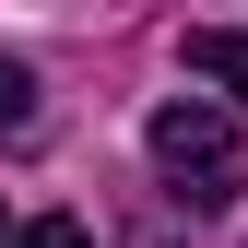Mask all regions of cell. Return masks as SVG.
I'll list each match as a JSON object with an SVG mask.
<instances>
[{
	"label": "cell",
	"mask_w": 248,
	"mask_h": 248,
	"mask_svg": "<svg viewBox=\"0 0 248 248\" xmlns=\"http://www.w3.org/2000/svg\"><path fill=\"white\" fill-rule=\"evenodd\" d=\"M154 177H166V201H189V213H225L248 189V142H236V118L225 107H201V95H177V107H154Z\"/></svg>",
	"instance_id": "obj_1"
},
{
	"label": "cell",
	"mask_w": 248,
	"mask_h": 248,
	"mask_svg": "<svg viewBox=\"0 0 248 248\" xmlns=\"http://www.w3.org/2000/svg\"><path fill=\"white\" fill-rule=\"evenodd\" d=\"M189 71H201V83H225V95L248 107V36H236V24H201V36H189Z\"/></svg>",
	"instance_id": "obj_2"
},
{
	"label": "cell",
	"mask_w": 248,
	"mask_h": 248,
	"mask_svg": "<svg viewBox=\"0 0 248 248\" xmlns=\"http://www.w3.org/2000/svg\"><path fill=\"white\" fill-rule=\"evenodd\" d=\"M24 130H36V71L0 47V142H24Z\"/></svg>",
	"instance_id": "obj_3"
},
{
	"label": "cell",
	"mask_w": 248,
	"mask_h": 248,
	"mask_svg": "<svg viewBox=\"0 0 248 248\" xmlns=\"http://www.w3.org/2000/svg\"><path fill=\"white\" fill-rule=\"evenodd\" d=\"M12 248H95V236H83V225H71V213H36V225H24Z\"/></svg>",
	"instance_id": "obj_4"
},
{
	"label": "cell",
	"mask_w": 248,
	"mask_h": 248,
	"mask_svg": "<svg viewBox=\"0 0 248 248\" xmlns=\"http://www.w3.org/2000/svg\"><path fill=\"white\" fill-rule=\"evenodd\" d=\"M0 248H12V225H0Z\"/></svg>",
	"instance_id": "obj_5"
}]
</instances>
